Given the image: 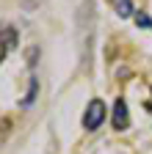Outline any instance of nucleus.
Returning a JSON list of instances; mask_svg holds the SVG:
<instances>
[{
	"instance_id": "obj_2",
	"label": "nucleus",
	"mask_w": 152,
	"mask_h": 154,
	"mask_svg": "<svg viewBox=\"0 0 152 154\" xmlns=\"http://www.w3.org/2000/svg\"><path fill=\"white\" fill-rule=\"evenodd\" d=\"M17 44H20V30L14 25H0V66H3V61L14 52Z\"/></svg>"
},
{
	"instance_id": "obj_1",
	"label": "nucleus",
	"mask_w": 152,
	"mask_h": 154,
	"mask_svg": "<svg viewBox=\"0 0 152 154\" xmlns=\"http://www.w3.org/2000/svg\"><path fill=\"white\" fill-rule=\"evenodd\" d=\"M105 116H108L105 102H102V99H91V102L86 105V113H83V127H86L89 132L100 129V127H102V121H105Z\"/></svg>"
},
{
	"instance_id": "obj_5",
	"label": "nucleus",
	"mask_w": 152,
	"mask_h": 154,
	"mask_svg": "<svg viewBox=\"0 0 152 154\" xmlns=\"http://www.w3.org/2000/svg\"><path fill=\"white\" fill-rule=\"evenodd\" d=\"M136 22H138V28H144V30H149V28H152V19H149L144 11H138V14H136Z\"/></svg>"
},
{
	"instance_id": "obj_3",
	"label": "nucleus",
	"mask_w": 152,
	"mask_h": 154,
	"mask_svg": "<svg viewBox=\"0 0 152 154\" xmlns=\"http://www.w3.org/2000/svg\"><path fill=\"white\" fill-rule=\"evenodd\" d=\"M111 121H113V129H127V124H130V113H127V105H125L122 96L113 102V116H111Z\"/></svg>"
},
{
	"instance_id": "obj_6",
	"label": "nucleus",
	"mask_w": 152,
	"mask_h": 154,
	"mask_svg": "<svg viewBox=\"0 0 152 154\" xmlns=\"http://www.w3.org/2000/svg\"><path fill=\"white\" fill-rule=\"evenodd\" d=\"M42 6V0H22V8L25 11H33V8H39Z\"/></svg>"
},
{
	"instance_id": "obj_4",
	"label": "nucleus",
	"mask_w": 152,
	"mask_h": 154,
	"mask_svg": "<svg viewBox=\"0 0 152 154\" xmlns=\"http://www.w3.org/2000/svg\"><path fill=\"white\" fill-rule=\"evenodd\" d=\"M113 11H116L122 19H130L133 14H136V6H133V0H111Z\"/></svg>"
}]
</instances>
